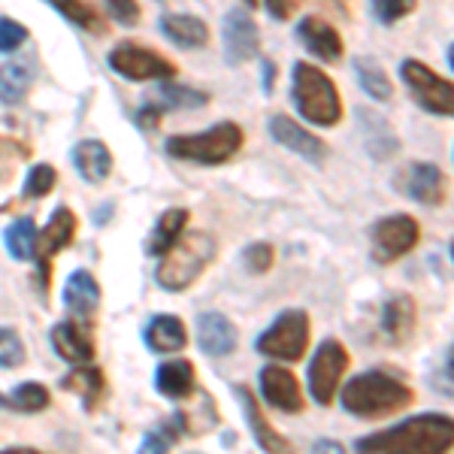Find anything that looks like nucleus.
<instances>
[{
  "instance_id": "393cba45",
  "label": "nucleus",
  "mask_w": 454,
  "mask_h": 454,
  "mask_svg": "<svg viewBox=\"0 0 454 454\" xmlns=\"http://www.w3.org/2000/svg\"><path fill=\"white\" fill-rule=\"evenodd\" d=\"M155 385L164 397L170 400H185L192 397L194 391V367L188 361H170V364H160Z\"/></svg>"
},
{
  "instance_id": "4be33fe9",
  "label": "nucleus",
  "mask_w": 454,
  "mask_h": 454,
  "mask_svg": "<svg viewBox=\"0 0 454 454\" xmlns=\"http://www.w3.org/2000/svg\"><path fill=\"white\" fill-rule=\"evenodd\" d=\"M73 164L85 182H104L113 173V155L100 140H82L73 149Z\"/></svg>"
},
{
  "instance_id": "c9c22d12",
  "label": "nucleus",
  "mask_w": 454,
  "mask_h": 454,
  "mask_svg": "<svg viewBox=\"0 0 454 454\" xmlns=\"http://www.w3.org/2000/svg\"><path fill=\"white\" fill-rule=\"evenodd\" d=\"M58 182V170L49 164H36L25 179V194L27 197H46L55 188Z\"/></svg>"
},
{
  "instance_id": "a18cd8bd",
  "label": "nucleus",
  "mask_w": 454,
  "mask_h": 454,
  "mask_svg": "<svg viewBox=\"0 0 454 454\" xmlns=\"http://www.w3.org/2000/svg\"><path fill=\"white\" fill-rule=\"evenodd\" d=\"M449 64H451V70H454V46L449 49Z\"/></svg>"
},
{
  "instance_id": "c03bdc74",
  "label": "nucleus",
  "mask_w": 454,
  "mask_h": 454,
  "mask_svg": "<svg viewBox=\"0 0 454 454\" xmlns=\"http://www.w3.org/2000/svg\"><path fill=\"white\" fill-rule=\"evenodd\" d=\"M0 454H40V451H34V449H10V451H0Z\"/></svg>"
},
{
  "instance_id": "72a5a7b5",
  "label": "nucleus",
  "mask_w": 454,
  "mask_h": 454,
  "mask_svg": "<svg viewBox=\"0 0 454 454\" xmlns=\"http://www.w3.org/2000/svg\"><path fill=\"white\" fill-rule=\"evenodd\" d=\"M370 10L382 25H397L419 10V0H370Z\"/></svg>"
},
{
  "instance_id": "37998d69",
  "label": "nucleus",
  "mask_w": 454,
  "mask_h": 454,
  "mask_svg": "<svg viewBox=\"0 0 454 454\" xmlns=\"http://www.w3.org/2000/svg\"><path fill=\"white\" fill-rule=\"evenodd\" d=\"M312 454H346V451H342V445H340V442H331V439H321V442H315Z\"/></svg>"
},
{
  "instance_id": "f03ea898",
  "label": "nucleus",
  "mask_w": 454,
  "mask_h": 454,
  "mask_svg": "<svg viewBox=\"0 0 454 454\" xmlns=\"http://www.w3.org/2000/svg\"><path fill=\"white\" fill-rule=\"evenodd\" d=\"M342 409L357 419H385L397 415L406 406H412L415 391L397 376H387L382 370H370L364 376H355L342 387Z\"/></svg>"
},
{
  "instance_id": "9b49d317",
  "label": "nucleus",
  "mask_w": 454,
  "mask_h": 454,
  "mask_svg": "<svg viewBox=\"0 0 454 454\" xmlns=\"http://www.w3.org/2000/svg\"><path fill=\"white\" fill-rule=\"evenodd\" d=\"M400 188L406 197L419 200L421 207H442L445 194H449V182H445L442 170L436 164H424V160H415L406 170L397 176Z\"/></svg>"
},
{
  "instance_id": "aec40b11",
  "label": "nucleus",
  "mask_w": 454,
  "mask_h": 454,
  "mask_svg": "<svg viewBox=\"0 0 454 454\" xmlns=\"http://www.w3.org/2000/svg\"><path fill=\"white\" fill-rule=\"evenodd\" d=\"M415 321H419V309H415V300L409 294H394L385 300L382 331L391 342H406L415 331Z\"/></svg>"
},
{
  "instance_id": "1a4fd4ad",
  "label": "nucleus",
  "mask_w": 454,
  "mask_h": 454,
  "mask_svg": "<svg viewBox=\"0 0 454 454\" xmlns=\"http://www.w3.org/2000/svg\"><path fill=\"white\" fill-rule=\"evenodd\" d=\"M109 67L130 82H152V79H173L176 67L164 55L149 46H137V43H121L109 52Z\"/></svg>"
},
{
  "instance_id": "a211bd4d",
  "label": "nucleus",
  "mask_w": 454,
  "mask_h": 454,
  "mask_svg": "<svg viewBox=\"0 0 454 454\" xmlns=\"http://www.w3.org/2000/svg\"><path fill=\"white\" fill-rule=\"evenodd\" d=\"M52 346L70 364H88L94 357L91 331L85 325H79V321H61V325H55Z\"/></svg>"
},
{
  "instance_id": "2eb2a0df",
  "label": "nucleus",
  "mask_w": 454,
  "mask_h": 454,
  "mask_svg": "<svg viewBox=\"0 0 454 454\" xmlns=\"http://www.w3.org/2000/svg\"><path fill=\"white\" fill-rule=\"evenodd\" d=\"M261 394L267 397L270 406L282 412H300L303 409V391L291 370L285 367H263L261 370Z\"/></svg>"
},
{
  "instance_id": "7ed1b4c3",
  "label": "nucleus",
  "mask_w": 454,
  "mask_h": 454,
  "mask_svg": "<svg viewBox=\"0 0 454 454\" xmlns=\"http://www.w3.org/2000/svg\"><path fill=\"white\" fill-rule=\"evenodd\" d=\"M291 98H294L297 113L309 124L333 128V124H340L342 119V98H340V91H336L333 79L309 61L294 64Z\"/></svg>"
},
{
  "instance_id": "f3484780",
  "label": "nucleus",
  "mask_w": 454,
  "mask_h": 454,
  "mask_svg": "<svg viewBox=\"0 0 454 454\" xmlns=\"http://www.w3.org/2000/svg\"><path fill=\"white\" fill-rule=\"evenodd\" d=\"M76 237V215L67 207H58L49 218V224L43 227V233L36 237V258H40V267L46 270V261L58 254L61 248H67Z\"/></svg>"
},
{
  "instance_id": "a19ab883",
  "label": "nucleus",
  "mask_w": 454,
  "mask_h": 454,
  "mask_svg": "<svg viewBox=\"0 0 454 454\" xmlns=\"http://www.w3.org/2000/svg\"><path fill=\"white\" fill-rule=\"evenodd\" d=\"M300 4H303V0H267V10H270V16H273V19L285 21V19H291L300 10Z\"/></svg>"
},
{
  "instance_id": "4468645a",
  "label": "nucleus",
  "mask_w": 454,
  "mask_h": 454,
  "mask_svg": "<svg viewBox=\"0 0 454 454\" xmlns=\"http://www.w3.org/2000/svg\"><path fill=\"white\" fill-rule=\"evenodd\" d=\"M270 134H273L276 143H282L285 149H291L294 155L306 158L309 164H325L327 145L321 143L315 134H309L303 124L291 121L288 115H276V119L270 121Z\"/></svg>"
},
{
  "instance_id": "f8f14e48",
  "label": "nucleus",
  "mask_w": 454,
  "mask_h": 454,
  "mask_svg": "<svg viewBox=\"0 0 454 454\" xmlns=\"http://www.w3.org/2000/svg\"><path fill=\"white\" fill-rule=\"evenodd\" d=\"M222 43H224V55L231 64L252 61L261 49V34H258V25H254L252 12H246V10L227 12Z\"/></svg>"
},
{
  "instance_id": "9d476101",
  "label": "nucleus",
  "mask_w": 454,
  "mask_h": 454,
  "mask_svg": "<svg viewBox=\"0 0 454 454\" xmlns=\"http://www.w3.org/2000/svg\"><path fill=\"white\" fill-rule=\"evenodd\" d=\"M348 370V351L342 342L325 340L315 351L309 364V391L318 406H331L336 391H340V379Z\"/></svg>"
},
{
  "instance_id": "49530a36",
  "label": "nucleus",
  "mask_w": 454,
  "mask_h": 454,
  "mask_svg": "<svg viewBox=\"0 0 454 454\" xmlns=\"http://www.w3.org/2000/svg\"><path fill=\"white\" fill-rule=\"evenodd\" d=\"M246 4H248V6H258V0H246Z\"/></svg>"
},
{
  "instance_id": "58836bf2",
  "label": "nucleus",
  "mask_w": 454,
  "mask_h": 454,
  "mask_svg": "<svg viewBox=\"0 0 454 454\" xmlns=\"http://www.w3.org/2000/svg\"><path fill=\"white\" fill-rule=\"evenodd\" d=\"M246 267L252 273H267L273 267V246L270 243H254L246 248Z\"/></svg>"
},
{
  "instance_id": "dca6fc26",
  "label": "nucleus",
  "mask_w": 454,
  "mask_h": 454,
  "mask_svg": "<svg viewBox=\"0 0 454 454\" xmlns=\"http://www.w3.org/2000/svg\"><path fill=\"white\" fill-rule=\"evenodd\" d=\"M197 342L212 357H224L237 348V331H233L231 318L222 312H203L197 318Z\"/></svg>"
},
{
  "instance_id": "5701e85b",
  "label": "nucleus",
  "mask_w": 454,
  "mask_h": 454,
  "mask_svg": "<svg viewBox=\"0 0 454 454\" xmlns=\"http://www.w3.org/2000/svg\"><path fill=\"white\" fill-rule=\"evenodd\" d=\"M145 346L152 351H179L185 348L188 331L182 325V318L176 315H155V318L145 325Z\"/></svg>"
},
{
  "instance_id": "6e6552de",
  "label": "nucleus",
  "mask_w": 454,
  "mask_h": 454,
  "mask_svg": "<svg viewBox=\"0 0 454 454\" xmlns=\"http://www.w3.org/2000/svg\"><path fill=\"white\" fill-rule=\"evenodd\" d=\"M421 239V227L412 215L406 212H397V215L379 218L372 224V237H370V248L372 258L379 263H394L400 261L403 254H409Z\"/></svg>"
},
{
  "instance_id": "412c9836",
  "label": "nucleus",
  "mask_w": 454,
  "mask_h": 454,
  "mask_svg": "<svg viewBox=\"0 0 454 454\" xmlns=\"http://www.w3.org/2000/svg\"><path fill=\"white\" fill-rule=\"evenodd\" d=\"M160 31L182 49H197V46H207L209 43L207 21L185 16V12H164V16H160Z\"/></svg>"
},
{
  "instance_id": "b1692460",
  "label": "nucleus",
  "mask_w": 454,
  "mask_h": 454,
  "mask_svg": "<svg viewBox=\"0 0 454 454\" xmlns=\"http://www.w3.org/2000/svg\"><path fill=\"white\" fill-rule=\"evenodd\" d=\"M64 300H67V306L76 315L91 318V315L98 312V303H100V288H98V282H94V276L85 273V270H76V273L67 279Z\"/></svg>"
},
{
  "instance_id": "cd10ccee",
  "label": "nucleus",
  "mask_w": 454,
  "mask_h": 454,
  "mask_svg": "<svg viewBox=\"0 0 454 454\" xmlns=\"http://www.w3.org/2000/svg\"><path fill=\"white\" fill-rule=\"evenodd\" d=\"M31 79H34V73L25 61L0 64V100L10 106L25 100V94L31 91Z\"/></svg>"
},
{
  "instance_id": "c85d7f7f",
  "label": "nucleus",
  "mask_w": 454,
  "mask_h": 454,
  "mask_svg": "<svg viewBox=\"0 0 454 454\" xmlns=\"http://www.w3.org/2000/svg\"><path fill=\"white\" fill-rule=\"evenodd\" d=\"M4 243H6V252H10L16 261L36 258V227L31 218H19L16 224L6 227Z\"/></svg>"
},
{
  "instance_id": "6ab92c4d",
  "label": "nucleus",
  "mask_w": 454,
  "mask_h": 454,
  "mask_svg": "<svg viewBox=\"0 0 454 454\" xmlns=\"http://www.w3.org/2000/svg\"><path fill=\"white\" fill-rule=\"evenodd\" d=\"M239 400H243V409H246V419H248V430L254 434L258 439V445L267 454H291V445L288 439H285L279 430L273 427L267 419H263L258 400H254V394L248 391V387H239Z\"/></svg>"
},
{
  "instance_id": "f257e3e1",
  "label": "nucleus",
  "mask_w": 454,
  "mask_h": 454,
  "mask_svg": "<svg viewBox=\"0 0 454 454\" xmlns=\"http://www.w3.org/2000/svg\"><path fill=\"white\" fill-rule=\"evenodd\" d=\"M454 449L451 415H415L387 430L357 439V454H449Z\"/></svg>"
},
{
  "instance_id": "2f4dec72",
  "label": "nucleus",
  "mask_w": 454,
  "mask_h": 454,
  "mask_svg": "<svg viewBox=\"0 0 454 454\" xmlns=\"http://www.w3.org/2000/svg\"><path fill=\"white\" fill-rule=\"evenodd\" d=\"M10 406L21 409V412H43L49 406V391L36 382H25V385H16L10 394Z\"/></svg>"
},
{
  "instance_id": "e433bc0d",
  "label": "nucleus",
  "mask_w": 454,
  "mask_h": 454,
  "mask_svg": "<svg viewBox=\"0 0 454 454\" xmlns=\"http://www.w3.org/2000/svg\"><path fill=\"white\" fill-rule=\"evenodd\" d=\"M176 430H179L176 424H160V427H155L152 434H145L140 454H170Z\"/></svg>"
},
{
  "instance_id": "423d86ee",
  "label": "nucleus",
  "mask_w": 454,
  "mask_h": 454,
  "mask_svg": "<svg viewBox=\"0 0 454 454\" xmlns=\"http://www.w3.org/2000/svg\"><path fill=\"white\" fill-rule=\"evenodd\" d=\"M309 348V315L303 309L282 312L273 325L258 336V351L276 361H300Z\"/></svg>"
},
{
  "instance_id": "de8ad7c7",
  "label": "nucleus",
  "mask_w": 454,
  "mask_h": 454,
  "mask_svg": "<svg viewBox=\"0 0 454 454\" xmlns=\"http://www.w3.org/2000/svg\"><path fill=\"white\" fill-rule=\"evenodd\" d=\"M451 370H454V351H451Z\"/></svg>"
},
{
  "instance_id": "7c9ffc66",
  "label": "nucleus",
  "mask_w": 454,
  "mask_h": 454,
  "mask_svg": "<svg viewBox=\"0 0 454 454\" xmlns=\"http://www.w3.org/2000/svg\"><path fill=\"white\" fill-rule=\"evenodd\" d=\"M158 100H160V109H192V106H203L209 100V94L203 91H194V88H185V85H176V82H160L158 85Z\"/></svg>"
},
{
  "instance_id": "0eeeda50",
  "label": "nucleus",
  "mask_w": 454,
  "mask_h": 454,
  "mask_svg": "<svg viewBox=\"0 0 454 454\" xmlns=\"http://www.w3.org/2000/svg\"><path fill=\"white\" fill-rule=\"evenodd\" d=\"M400 76H403V82H406L409 94L419 100L421 109H427V113H434V115H445V119H454V82L439 76L427 64L415 61V58H406V61L400 64Z\"/></svg>"
},
{
  "instance_id": "c756f323",
  "label": "nucleus",
  "mask_w": 454,
  "mask_h": 454,
  "mask_svg": "<svg viewBox=\"0 0 454 454\" xmlns=\"http://www.w3.org/2000/svg\"><path fill=\"white\" fill-rule=\"evenodd\" d=\"M355 73H357V79H361V88L372 100H387L394 94V85H391V79H387V73L382 70V64H376L372 58H357Z\"/></svg>"
},
{
  "instance_id": "20e7f679",
  "label": "nucleus",
  "mask_w": 454,
  "mask_h": 454,
  "mask_svg": "<svg viewBox=\"0 0 454 454\" xmlns=\"http://www.w3.org/2000/svg\"><path fill=\"white\" fill-rule=\"evenodd\" d=\"M215 258V239L203 231L179 237L170 252L160 254L158 285L167 291H185Z\"/></svg>"
},
{
  "instance_id": "79ce46f5",
  "label": "nucleus",
  "mask_w": 454,
  "mask_h": 454,
  "mask_svg": "<svg viewBox=\"0 0 454 454\" xmlns=\"http://www.w3.org/2000/svg\"><path fill=\"white\" fill-rule=\"evenodd\" d=\"M160 113H164V109H160L158 104L143 106L140 113H137V124H140L143 130H155L158 124H160Z\"/></svg>"
},
{
  "instance_id": "bb28decb",
  "label": "nucleus",
  "mask_w": 454,
  "mask_h": 454,
  "mask_svg": "<svg viewBox=\"0 0 454 454\" xmlns=\"http://www.w3.org/2000/svg\"><path fill=\"white\" fill-rule=\"evenodd\" d=\"M185 224H188V209L164 212V215L158 218L155 231H152V239H149V246H145V252L155 254V258L164 252H170L176 246V239L182 237V231H185Z\"/></svg>"
},
{
  "instance_id": "a878e982",
  "label": "nucleus",
  "mask_w": 454,
  "mask_h": 454,
  "mask_svg": "<svg viewBox=\"0 0 454 454\" xmlns=\"http://www.w3.org/2000/svg\"><path fill=\"white\" fill-rule=\"evenodd\" d=\"M49 4H52L55 10L61 12V16L67 19V21H73V25L82 27V31L94 34V36H104V34H109L106 19L100 16L98 6L88 4V0H49Z\"/></svg>"
},
{
  "instance_id": "ddd939ff",
  "label": "nucleus",
  "mask_w": 454,
  "mask_h": 454,
  "mask_svg": "<svg viewBox=\"0 0 454 454\" xmlns=\"http://www.w3.org/2000/svg\"><path fill=\"white\" fill-rule=\"evenodd\" d=\"M297 40L303 43V49L309 55H315L325 64H336L346 52V43H342L340 31L321 16H306L297 25Z\"/></svg>"
},
{
  "instance_id": "39448f33",
  "label": "nucleus",
  "mask_w": 454,
  "mask_h": 454,
  "mask_svg": "<svg viewBox=\"0 0 454 454\" xmlns=\"http://www.w3.org/2000/svg\"><path fill=\"white\" fill-rule=\"evenodd\" d=\"M243 128L237 121H218L203 134H182L167 140V155L176 160H194V164H224L243 149Z\"/></svg>"
},
{
  "instance_id": "473e14b6",
  "label": "nucleus",
  "mask_w": 454,
  "mask_h": 454,
  "mask_svg": "<svg viewBox=\"0 0 454 454\" xmlns=\"http://www.w3.org/2000/svg\"><path fill=\"white\" fill-rule=\"evenodd\" d=\"M64 387H70V391H76L79 397H85V403L91 406L94 397L100 394V387H104V376H100V370H73L67 379L61 382Z\"/></svg>"
},
{
  "instance_id": "f704fd0d",
  "label": "nucleus",
  "mask_w": 454,
  "mask_h": 454,
  "mask_svg": "<svg viewBox=\"0 0 454 454\" xmlns=\"http://www.w3.org/2000/svg\"><path fill=\"white\" fill-rule=\"evenodd\" d=\"M25 364V342L12 327H0V367L12 370Z\"/></svg>"
},
{
  "instance_id": "ea45409f",
  "label": "nucleus",
  "mask_w": 454,
  "mask_h": 454,
  "mask_svg": "<svg viewBox=\"0 0 454 454\" xmlns=\"http://www.w3.org/2000/svg\"><path fill=\"white\" fill-rule=\"evenodd\" d=\"M104 4L121 25H137V21H140V6H137V0H104Z\"/></svg>"
},
{
  "instance_id": "09e8293b",
  "label": "nucleus",
  "mask_w": 454,
  "mask_h": 454,
  "mask_svg": "<svg viewBox=\"0 0 454 454\" xmlns=\"http://www.w3.org/2000/svg\"><path fill=\"white\" fill-rule=\"evenodd\" d=\"M451 254H454V243H451Z\"/></svg>"
},
{
  "instance_id": "4c0bfd02",
  "label": "nucleus",
  "mask_w": 454,
  "mask_h": 454,
  "mask_svg": "<svg viewBox=\"0 0 454 454\" xmlns=\"http://www.w3.org/2000/svg\"><path fill=\"white\" fill-rule=\"evenodd\" d=\"M27 40V27L12 19H0V52H16L21 43Z\"/></svg>"
}]
</instances>
